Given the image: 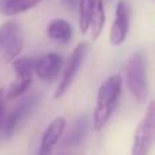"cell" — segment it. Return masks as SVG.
I'll return each mask as SVG.
<instances>
[{
    "label": "cell",
    "mask_w": 155,
    "mask_h": 155,
    "mask_svg": "<svg viewBox=\"0 0 155 155\" xmlns=\"http://www.w3.org/2000/svg\"><path fill=\"white\" fill-rule=\"evenodd\" d=\"M12 70L16 75L33 76L35 74V57H16L12 60Z\"/></svg>",
    "instance_id": "16"
},
{
    "label": "cell",
    "mask_w": 155,
    "mask_h": 155,
    "mask_svg": "<svg viewBox=\"0 0 155 155\" xmlns=\"http://www.w3.org/2000/svg\"><path fill=\"white\" fill-rule=\"evenodd\" d=\"M121 87H123V78L120 74L110 75L99 86L95 107L93 112V128L97 132L102 131L112 117L120 98Z\"/></svg>",
    "instance_id": "1"
},
{
    "label": "cell",
    "mask_w": 155,
    "mask_h": 155,
    "mask_svg": "<svg viewBox=\"0 0 155 155\" xmlns=\"http://www.w3.org/2000/svg\"><path fill=\"white\" fill-rule=\"evenodd\" d=\"M42 0H0V14L14 16L37 7Z\"/></svg>",
    "instance_id": "12"
},
{
    "label": "cell",
    "mask_w": 155,
    "mask_h": 155,
    "mask_svg": "<svg viewBox=\"0 0 155 155\" xmlns=\"http://www.w3.org/2000/svg\"><path fill=\"white\" fill-rule=\"evenodd\" d=\"M63 67H64V59L61 54L54 52L35 57V75L46 83L56 80L63 72Z\"/></svg>",
    "instance_id": "8"
},
{
    "label": "cell",
    "mask_w": 155,
    "mask_h": 155,
    "mask_svg": "<svg viewBox=\"0 0 155 155\" xmlns=\"http://www.w3.org/2000/svg\"><path fill=\"white\" fill-rule=\"evenodd\" d=\"M33 76H22V75H16L15 79L11 82V84L8 86L7 91H5V98L8 101L19 98L21 95H23L27 91V88L31 84Z\"/></svg>",
    "instance_id": "14"
},
{
    "label": "cell",
    "mask_w": 155,
    "mask_h": 155,
    "mask_svg": "<svg viewBox=\"0 0 155 155\" xmlns=\"http://www.w3.org/2000/svg\"><path fill=\"white\" fill-rule=\"evenodd\" d=\"M46 35L57 44H68L72 38V26L65 19H52L46 26Z\"/></svg>",
    "instance_id": "11"
},
{
    "label": "cell",
    "mask_w": 155,
    "mask_h": 155,
    "mask_svg": "<svg viewBox=\"0 0 155 155\" xmlns=\"http://www.w3.org/2000/svg\"><path fill=\"white\" fill-rule=\"evenodd\" d=\"M23 49V30L16 21H7L0 26V52L7 63L21 54Z\"/></svg>",
    "instance_id": "6"
},
{
    "label": "cell",
    "mask_w": 155,
    "mask_h": 155,
    "mask_svg": "<svg viewBox=\"0 0 155 155\" xmlns=\"http://www.w3.org/2000/svg\"><path fill=\"white\" fill-rule=\"evenodd\" d=\"M79 2L80 0H63V4L65 5V7H68V8H75V7H78L79 5Z\"/></svg>",
    "instance_id": "18"
},
{
    "label": "cell",
    "mask_w": 155,
    "mask_h": 155,
    "mask_svg": "<svg viewBox=\"0 0 155 155\" xmlns=\"http://www.w3.org/2000/svg\"><path fill=\"white\" fill-rule=\"evenodd\" d=\"M67 125V120L61 116L53 118L51 123L48 124V127L45 128L41 137V143L38 147V155H51L53 151L54 146L57 144L59 139L61 137L63 132Z\"/></svg>",
    "instance_id": "9"
},
{
    "label": "cell",
    "mask_w": 155,
    "mask_h": 155,
    "mask_svg": "<svg viewBox=\"0 0 155 155\" xmlns=\"http://www.w3.org/2000/svg\"><path fill=\"white\" fill-rule=\"evenodd\" d=\"M106 15H105L104 0H93V22H91V38L97 40L101 35L105 26Z\"/></svg>",
    "instance_id": "13"
},
{
    "label": "cell",
    "mask_w": 155,
    "mask_h": 155,
    "mask_svg": "<svg viewBox=\"0 0 155 155\" xmlns=\"http://www.w3.org/2000/svg\"><path fill=\"white\" fill-rule=\"evenodd\" d=\"M131 23V4L128 0H120L116 5V18L110 29V44L118 46L127 40Z\"/></svg>",
    "instance_id": "7"
},
{
    "label": "cell",
    "mask_w": 155,
    "mask_h": 155,
    "mask_svg": "<svg viewBox=\"0 0 155 155\" xmlns=\"http://www.w3.org/2000/svg\"><path fill=\"white\" fill-rule=\"evenodd\" d=\"M91 124H93V121L90 120V116L80 114L75 120L72 128L65 135L64 140H63V147H78L82 144L87 137Z\"/></svg>",
    "instance_id": "10"
},
{
    "label": "cell",
    "mask_w": 155,
    "mask_h": 155,
    "mask_svg": "<svg viewBox=\"0 0 155 155\" xmlns=\"http://www.w3.org/2000/svg\"><path fill=\"white\" fill-rule=\"evenodd\" d=\"M88 53V44L87 42H79L75 46L71 54L68 56V59L65 60V64L63 67V72H61V80L59 82L56 90H54L53 98L59 99L64 95L68 91V88L72 86L74 80L79 72L80 67L84 63V59Z\"/></svg>",
    "instance_id": "5"
},
{
    "label": "cell",
    "mask_w": 155,
    "mask_h": 155,
    "mask_svg": "<svg viewBox=\"0 0 155 155\" xmlns=\"http://www.w3.org/2000/svg\"><path fill=\"white\" fill-rule=\"evenodd\" d=\"M154 143H155V101H151L134 134L131 155H148Z\"/></svg>",
    "instance_id": "3"
},
{
    "label": "cell",
    "mask_w": 155,
    "mask_h": 155,
    "mask_svg": "<svg viewBox=\"0 0 155 155\" xmlns=\"http://www.w3.org/2000/svg\"><path fill=\"white\" fill-rule=\"evenodd\" d=\"M38 104H40V93L34 91L31 94L25 95L15 105V107L10 112L4 125H3L5 139H11L14 136V134L26 124V121L31 117L34 110L37 109Z\"/></svg>",
    "instance_id": "4"
},
{
    "label": "cell",
    "mask_w": 155,
    "mask_h": 155,
    "mask_svg": "<svg viewBox=\"0 0 155 155\" xmlns=\"http://www.w3.org/2000/svg\"><path fill=\"white\" fill-rule=\"evenodd\" d=\"M125 82L132 97L139 104L146 101L148 95V79L146 59L142 52H135L125 64Z\"/></svg>",
    "instance_id": "2"
},
{
    "label": "cell",
    "mask_w": 155,
    "mask_h": 155,
    "mask_svg": "<svg viewBox=\"0 0 155 155\" xmlns=\"http://www.w3.org/2000/svg\"><path fill=\"white\" fill-rule=\"evenodd\" d=\"M78 7H79L80 33L86 34L88 29H91V22H93V0H80Z\"/></svg>",
    "instance_id": "15"
},
{
    "label": "cell",
    "mask_w": 155,
    "mask_h": 155,
    "mask_svg": "<svg viewBox=\"0 0 155 155\" xmlns=\"http://www.w3.org/2000/svg\"><path fill=\"white\" fill-rule=\"evenodd\" d=\"M5 90L3 87H0V127H2V123H3V118H4V114H5Z\"/></svg>",
    "instance_id": "17"
}]
</instances>
